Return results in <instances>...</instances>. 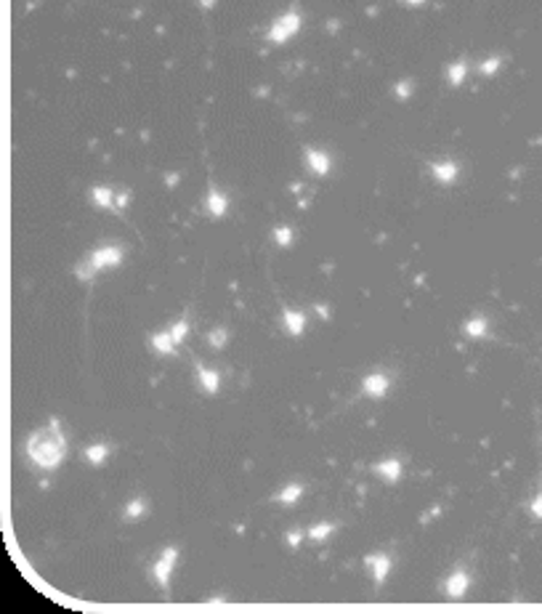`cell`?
Listing matches in <instances>:
<instances>
[{
    "label": "cell",
    "instance_id": "10",
    "mask_svg": "<svg viewBox=\"0 0 542 614\" xmlns=\"http://www.w3.org/2000/svg\"><path fill=\"white\" fill-rule=\"evenodd\" d=\"M375 474H378L383 481H388V484H394V481H399L402 479V463L399 460H380L378 465H375Z\"/></svg>",
    "mask_w": 542,
    "mask_h": 614
},
{
    "label": "cell",
    "instance_id": "9",
    "mask_svg": "<svg viewBox=\"0 0 542 614\" xmlns=\"http://www.w3.org/2000/svg\"><path fill=\"white\" fill-rule=\"evenodd\" d=\"M282 325H285V330H287L290 335H303V330H306V316H303V311L285 309V311H282Z\"/></svg>",
    "mask_w": 542,
    "mask_h": 614
},
{
    "label": "cell",
    "instance_id": "2",
    "mask_svg": "<svg viewBox=\"0 0 542 614\" xmlns=\"http://www.w3.org/2000/svg\"><path fill=\"white\" fill-rule=\"evenodd\" d=\"M123 261V250L120 247H99L96 253H91L85 258V266L80 269V277L88 279L91 274H96L101 269H109V266H117Z\"/></svg>",
    "mask_w": 542,
    "mask_h": 614
},
{
    "label": "cell",
    "instance_id": "14",
    "mask_svg": "<svg viewBox=\"0 0 542 614\" xmlns=\"http://www.w3.org/2000/svg\"><path fill=\"white\" fill-rule=\"evenodd\" d=\"M146 511H149L146 500L136 498V500H131V503L125 505V521H138L141 516H146Z\"/></svg>",
    "mask_w": 542,
    "mask_h": 614
},
{
    "label": "cell",
    "instance_id": "4",
    "mask_svg": "<svg viewBox=\"0 0 542 614\" xmlns=\"http://www.w3.org/2000/svg\"><path fill=\"white\" fill-rule=\"evenodd\" d=\"M175 561H178V550H175V548H165V550H162V556L155 561L152 577L157 580L160 588H168L170 574H173V569H175Z\"/></svg>",
    "mask_w": 542,
    "mask_h": 614
},
{
    "label": "cell",
    "instance_id": "15",
    "mask_svg": "<svg viewBox=\"0 0 542 614\" xmlns=\"http://www.w3.org/2000/svg\"><path fill=\"white\" fill-rule=\"evenodd\" d=\"M226 197H223L221 192H216V189H213V192H210L207 194V210H210V216H223V213H226Z\"/></svg>",
    "mask_w": 542,
    "mask_h": 614
},
{
    "label": "cell",
    "instance_id": "22",
    "mask_svg": "<svg viewBox=\"0 0 542 614\" xmlns=\"http://www.w3.org/2000/svg\"><path fill=\"white\" fill-rule=\"evenodd\" d=\"M226 330H223V327H218V330H213V333H210L207 335V340H210V346H213V348H223V346H226Z\"/></svg>",
    "mask_w": 542,
    "mask_h": 614
},
{
    "label": "cell",
    "instance_id": "20",
    "mask_svg": "<svg viewBox=\"0 0 542 614\" xmlns=\"http://www.w3.org/2000/svg\"><path fill=\"white\" fill-rule=\"evenodd\" d=\"M465 333L473 335V338H481L487 335V319H481V316H473V319L465 322Z\"/></svg>",
    "mask_w": 542,
    "mask_h": 614
},
{
    "label": "cell",
    "instance_id": "12",
    "mask_svg": "<svg viewBox=\"0 0 542 614\" xmlns=\"http://www.w3.org/2000/svg\"><path fill=\"white\" fill-rule=\"evenodd\" d=\"M431 173H433V179H439L441 184H449V181L457 179V165L455 162H436V165H431Z\"/></svg>",
    "mask_w": 542,
    "mask_h": 614
},
{
    "label": "cell",
    "instance_id": "21",
    "mask_svg": "<svg viewBox=\"0 0 542 614\" xmlns=\"http://www.w3.org/2000/svg\"><path fill=\"white\" fill-rule=\"evenodd\" d=\"M186 333H189V322H186V319H178V322H175V325L170 327V335H173V340H175V343H184Z\"/></svg>",
    "mask_w": 542,
    "mask_h": 614
},
{
    "label": "cell",
    "instance_id": "18",
    "mask_svg": "<svg viewBox=\"0 0 542 614\" xmlns=\"http://www.w3.org/2000/svg\"><path fill=\"white\" fill-rule=\"evenodd\" d=\"M85 457L91 460L93 465H101L104 460L109 457V447L107 444H93V447H88V450H85Z\"/></svg>",
    "mask_w": 542,
    "mask_h": 614
},
{
    "label": "cell",
    "instance_id": "27",
    "mask_svg": "<svg viewBox=\"0 0 542 614\" xmlns=\"http://www.w3.org/2000/svg\"><path fill=\"white\" fill-rule=\"evenodd\" d=\"M497 64H500L497 59H494V62H487L484 67H481V72H484V75H489V72H494V69H497Z\"/></svg>",
    "mask_w": 542,
    "mask_h": 614
},
{
    "label": "cell",
    "instance_id": "24",
    "mask_svg": "<svg viewBox=\"0 0 542 614\" xmlns=\"http://www.w3.org/2000/svg\"><path fill=\"white\" fill-rule=\"evenodd\" d=\"M532 513H534V518H542V492L534 498V503H532Z\"/></svg>",
    "mask_w": 542,
    "mask_h": 614
},
{
    "label": "cell",
    "instance_id": "1",
    "mask_svg": "<svg viewBox=\"0 0 542 614\" xmlns=\"http://www.w3.org/2000/svg\"><path fill=\"white\" fill-rule=\"evenodd\" d=\"M27 455L40 471H53L67 455V439L58 423L53 420L51 426L35 431L27 442Z\"/></svg>",
    "mask_w": 542,
    "mask_h": 614
},
{
    "label": "cell",
    "instance_id": "19",
    "mask_svg": "<svg viewBox=\"0 0 542 614\" xmlns=\"http://www.w3.org/2000/svg\"><path fill=\"white\" fill-rule=\"evenodd\" d=\"M333 532H335V527H333V524H327V521H322V524H314V527L309 529V537L316 540V542H322V540H327Z\"/></svg>",
    "mask_w": 542,
    "mask_h": 614
},
{
    "label": "cell",
    "instance_id": "5",
    "mask_svg": "<svg viewBox=\"0 0 542 614\" xmlns=\"http://www.w3.org/2000/svg\"><path fill=\"white\" fill-rule=\"evenodd\" d=\"M468 588H470V577H468L463 569H457V572H452L449 577H446V582H444V593L449 596V598H463V596L468 593Z\"/></svg>",
    "mask_w": 542,
    "mask_h": 614
},
{
    "label": "cell",
    "instance_id": "11",
    "mask_svg": "<svg viewBox=\"0 0 542 614\" xmlns=\"http://www.w3.org/2000/svg\"><path fill=\"white\" fill-rule=\"evenodd\" d=\"M152 348H155L157 354H165V357H170V354H175V348H178V343L173 340L170 330H165V333H157L155 338H152Z\"/></svg>",
    "mask_w": 542,
    "mask_h": 614
},
{
    "label": "cell",
    "instance_id": "23",
    "mask_svg": "<svg viewBox=\"0 0 542 614\" xmlns=\"http://www.w3.org/2000/svg\"><path fill=\"white\" fill-rule=\"evenodd\" d=\"M465 72H468V69H465L463 62H460V64H455V67L449 69V80H452V85H460V82L465 80Z\"/></svg>",
    "mask_w": 542,
    "mask_h": 614
},
{
    "label": "cell",
    "instance_id": "13",
    "mask_svg": "<svg viewBox=\"0 0 542 614\" xmlns=\"http://www.w3.org/2000/svg\"><path fill=\"white\" fill-rule=\"evenodd\" d=\"M306 160H309L311 170H314L316 176H324V173L329 170V160H327V155H324V152H316V149H306Z\"/></svg>",
    "mask_w": 542,
    "mask_h": 614
},
{
    "label": "cell",
    "instance_id": "3",
    "mask_svg": "<svg viewBox=\"0 0 542 614\" xmlns=\"http://www.w3.org/2000/svg\"><path fill=\"white\" fill-rule=\"evenodd\" d=\"M298 30H300V16H298V11H287V14L282 16V19L274 21V27H271V32H268V40H271V43H285V40H290Z\"/></svg>",
    "mask_w": 542,
    "mask_h": 614
},
{
    "label": "cell",
    "instance_id": "6",
    "mask_svg": "<svg viewBox=\"0 0 542 614\" xmlns=\"http://www.w3.org/2000/svg\"><path fill=\"white\" fill-rule=\"evenodd\" d=\"M388 386H391V381L383 375V372H372L364 377V394L372 396V399H383L388 394Z\"/></svg>",
    "mask_w": 542,
    "mask_h": 614
},
{
    "label": "cell",
    "instance_id": "7",
    "mask_svg": "<svg viewBox=\"0 0 542 614\" xmlns=\"http://www.w3.org/2000/svg\"><path fill=\"white\" fill-rule=\"evenodd\" d=\"M364 564H367V569L372 572L375 582H378V585L385 582L388 572H391V559L383 556V553H375V556H367V559H364Z\"/></svg>",
    "mask_w": 542,
    "mask_h": 614
},
{
    "label": "cell",
    "instance_id": "16",
    "mask_svg": "<svg viewBox=\"0 0 542 614\" xmlns=\"http://www.w3.org/2000/svg\"><path fill=\"white\" fill-rule=\"evenodd\" d=\"M300 494H303V487L300 484H290V487H285L279 494H277V503H285V505H292V503H298L300 500Z\"/></svg>",
    "mask_w": 542,
    "mask_h": 614
},
{
    "label": "cell",
    "instance_id": "8",
    "mask_svg": "<svg viewBox=\"0 0 542 614\" xmlns=\"http://www.w3.org/2000/svg\"><path fill=\"white\" fill-rule=\"evenodd\" d=\"M197 381H199V386H202V391H205V394H218V388H221V375H218L216 370L205 367V364H197Z\"/></svg>",
    "mask_w": 542,
    "mask_h": 614
},
{
    "label": "cell",
    "instance_id": "17",
    "mask_svg": "<svg viewBox=\"0 0 542 614\" xmlns=\"http://www.w3.org/2000/svg\"><path fill=\"white\" fill-rule=\"evenodd\" d=\"M91 199L96 202L99 208H112L114 205V194H112V189H107V186H96L91 192Z\"/></svg>",
    "mask_w": 542,
    "mask_h": 614
},
{
    "label": "cell",
    "instance_id": "25",
    "mask_svg": "<svg viewBox=\"0 0 542 614\" xmlns=\"http://www.w3.org/2000/svg\"><path fill=\"white\" fill-rule=\"evenodd\" d=\"M300 540H303V532H298V529H295V532H290V535H287V542H290L292 548H298V545H300Z\"/></svg>",
    "mask_w": 542,
    "mask_h": 614
},
{
    "label": "cell",
    "instance_id": "28",
    "mask_svg": "<svg viewBox=\"0 0 542 614\" xmlns=\"http://www.w3.org/2000/svg\"><path fill=\"white\" fill-rule=\"evenodd\" d=\"M409 6H420V3H426V0H407Z\"/></svg>",
    "mask_w": 542,
    "mask_h": 614
},
{
    "label": "cell",
    "instance_id": "26",
    "mask_svg": "<svg viewBox=\"0 0 542 614\" xmlns=\"http://www.w3.org/2000/svg\"><path fill=\"white\" fill-rule=\"evenodd\" d=\"M277 242L279 245H290V229H279L277 231Z\"/></svg>",
    "mask_w": 542,
    "mask_h": 614
}]
</instances>
